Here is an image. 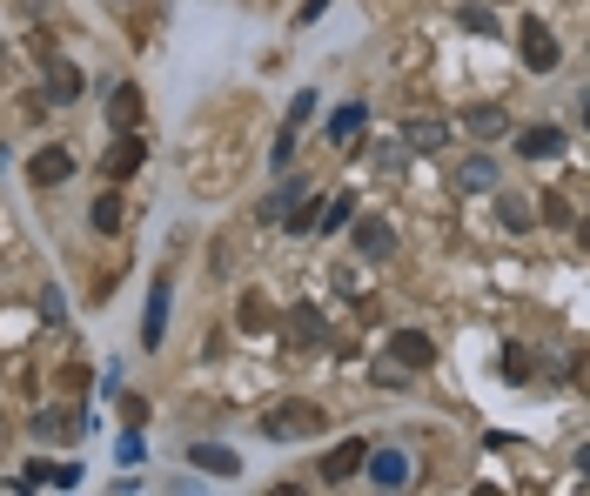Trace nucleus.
Listing matches in <instances>:
<instances>
[{"label": "nucleus", "instance_id": "obj_24", "mask_svg": "<svg viewBox=\"0 0 590 496\" xmlns=\"http://www.w3.org/2000/svg\"><path fill=\"white\" fill-rule=\"evenodd\" d=\"M88 222H94V235H114V228L128 222V208H121V195H114V188L101 195V202H94V215H88Z\"/></svg>", "mask_w": 590, "mask_h": 496}, {"label": "nucleus", "instance_id": "obj_19", "mask_svg": "<svg viewBox=\"0 0 590 496\" xmlns=\"http://www.w3.org/2000/svg\"><path fill=\"white\" fill-rule=\"evenodd\" d=\"M356 222V195H329V202L316 208V228L322 235H336V228H349Z\"/></svg>", "mask_w": 590, "mask_h": 496}, {"label": "nucleus", "instance_id": "obj_2", "mask_svg": "<svg viewBox=\"0 0 590 496\" xmlns=\"http://www.w3.org/2000/svg\"><path fill=\"white\" fill-rule=\"evenodd\" d=\"M363 456H369V436H342L336 450L316 463V476L322 483H349V476H363Z\"/></svg>", "mask_w": 590, "mask_h": 496}, {"label": "nucleus", "instance_id": "obj_3", "mask_svg": "<svg viewBox=\"0 0 590 496\" xmlns=\"http://www.w3.org/2000/svg\"><path fill=\"white\" fill-rule=\"evenodd\" d=\"M517 41H523V68H530V74H550L557 61H564V47H557V34H550L544 21H523Z\"/></svg>", "mask_w": 590, "mask_h": 496}, {"label": "nucleus", "instance_id": "obj_25", "mask_svg": "<svg viewBox=\"0 0 590 496\" xmlns=\"http://www.w3.org/2000/svg\"><path fill=\"white\" fill-rule=\"evenodd\" d=\"M530 376H537V356H530L523 342H510V349H503V383H530Z\"/></svg>", "mask_w": 590, "mask_h": 496}, {"label": "nucleus", "instance_id": "obj_16", "mask_svg": "<svg viewBox=\"0 0 590 496\" xmlns=\"http://www.w3.org/2000/svg\"><path fill=\"white\" fill-rule=\"evenodd\" d=\"M497 222L510 228V235H530V228H537V208H530V195H503V202H497Z\"/></svg>", "mask_w": 590, "mask_h": 496}, {"label": "nucleus", "instance_id": "obj_5", "mask_svg": "<svg viewBox=\"0 0 590 496\" xmlns=\"http://www.w3.org/2000/svg\"><path fill=\"white\" fill-rule=\"evenodd\" d=\"M363 476L376 483V490H403V483H409V456H403V450H376V443H369Z\"/></svg>", "mask_w": 590, "mask_h": 496}, {"label": "nucleus", "instance_id": "obj_22", "mask_svg": "<svg viewBox=\"0 0 590 496\" xmlns=\"http://www.w3.org/2000/svg\"><path fill=\"white\" fill-rule=\"evenodd\" d=\"M188 456H195V470H208V476H235V470H242V456H235V450H215V443H195Z\"/></svg>", "mask_w": 590, "mask_h": 496}, {"label": "nucleus", "instance_id": "obj_18", "mask_svg": "<svg viewBox=\"0 0 590 496\" xmlns=\"http://www.w3.org/2000/svg\"><path fill=\"white\" fill-rule=\"evenodd\" d=\"M27 483H41V490H74L81 470H74V463H27Z\"/></svg>", "mask_w": 590, "mask_h": 496}, {"label": "nucleus", "instance_id": "obj_4", "mask_svg": "<svg viewBox=\"0 0 590 496\" xmlns=\"http://www.w3.org/2000/svg\"><path fill=\"white\" fill-rule=\"evenodd\" d=\"M141 161H148V141H141L135 128H121V135H114V148L101 155V175H108V181H128Z\"/></svg>", "mask_w": 590, "mask_h": 496}, {"label": "nucleus", "instance_id": "obj_6", "mask_svg": "<svg viewBox=\"0 0 590 496\" xmlns=\"http://www.w3.org/2000/svg\"><path fill=\"white\" fill-rule=\"evenodd\" d=\"M309 114H316V94H295V101H289V121H282V135H275V148H269L275 168H289V161H295V135H302V121H309Z\"/></svg>", "mask_w": 590, "mask_h": 496}, {"label": "nucleus", "instance_id": "obj_15", "mask_svg": "<svg viewBox=\"0 0 590 496\" xmlns=\"http://www.w3.org/2000/svg\"><path fill=\"white\" fill-rule=\"evenodd\" d=\"M74 94H81V68H74V61H47V101L68 108Z\"/></svg>", "mask_w": 590, "mask_h": 496}, {"label": "nucleus", "instance_id": "obj_9", "mask_svg": "<svg viewBox=\"0 0 590 496\" xmlns=\"http://www.w3.org/2000/svg\"><path fill=\"white\" fill-rule=\"evenodd\" d=\"M68 175H74L68 148H41V155L27 161V181H34V188H54V181H68Z\"/></svg>", "mask_w": 590, "mask_h": 496}, {"label": "nucleus", "instance_id": "obj_26", "mask_svg": "<svg viewBox=\"0 0 590 496\" xmlns=\"http://www.w3.org/2000/svg\"><path fill=\"white\" fill-rule=\"evenodd\" d=\"M356 135H363V101H349V108L329 121V141H356Z\"/></svg>", "mask_w": 590, "mask_h": 496}, {"label": "nucleus", "instance_id": "obj_14", "mask_svg": "<svg viewBox=\"0 0 590 496\" xmlns=\"http://www.w3.org/2000/svg\"><path fill=\"white\" fill-rule=\"evenodd\" d=\"M456 188H463V195H490V188H497V161H490V155H470L463 168H456Z\"/></svg>", "mask_w": 590, "mask_h": 496}, {"label": "nucleus", "instance_id": "obj_13", "mask_svg": "<svg viewBox=\"0 0 590 496\" xmlns=\"http://www.w3.org/2000/svg\"><path fill=\"white\" fill-rule=\"evenodd\" d=\"M135 121H141V88L135 81L108 88V128H135Z\"/></svg>", "mask_w": 590, "mask_h": 496}, {"label": "nucleus", "instance_id": "obj_7", "mask_svg": "<svg viewBox=\"0 0 590 496\" xmlns=\"http://www.w3.org/2000/svg\"><path fill=\"white\" fill-rule=\"evenodd\" d=\"M168 302H175V289H168V275H155V289H148V316H141V349H161V329H168Z\"/></svg>", "mask_w": 590, "mask_h": 496}, {"label": "nucleus", "instance_id": "obj_12", "mask_svg": "<svg viewBox=\"0 0 590 496\" xmlns=\"http://www.w3.org/2000/svg\"><path fill=\"white\" fill-rule=\"evenodd\" d=\"M517 155H530V161H550V155H564V128H523L517 135Z\"/></svg>", "mask_w": 590, "mask_h": 496}, {"label": "nucleus", "instance_id": "obj_27", "mask_svg": "<svg viewBox=\"0 0 590 496\" xmlns=\"http://www.w3.org/2000/svg\"><path fill=\"white\" fill-rule=\"evenodd\" d=\"M34 429H41V436H74V429H81V416H61V409H47Z\"/></svg>", "mask_w": 590, "mask_h": 496}, {"label": "nucleus", "instance_id": "obj_1", "mask_svg": "<svg viewBox=\"0 0 590 496\" xmlns=\"http://www.w3.org/2000/svg\"><path fill=\"white\" fill-rule=\"evenodd\" d=\"M322 423H329V416H322L316 403H269V409H262V436H269V443H295V436H322Z\"/></svg>", "mask_w": 590, "mask_h": 496}, {"label": "nucleus", "instance_id": "obj_10", "mask_svg": "<svg viewBox=\"0 0 590 496\" xmlns=\"http://www.w3.org/2000/svg\"><path fill=\"white\" fill-rule=\"evenodd\" d=\"M403 141L416 148V155H436V148H450V121H430V114H416L403 128Z\"/></svg>", "mask_w": 590, "mask_h": 496}, {"label": "nucleus", "instance_id": "obj_21", "mask_svg": "<svg viewBox=\"0 0 590 496\" xmlns=\"http://www.w3.org/2000/svg\"><path fill=\"white\" fill-rule=\"evenodd\" d=\"M282 329H289V342H322V316H316V302H295Z\"/></svg>", "mask_w": 590, "mask_h": 496}, {"label": "nucleus", "instance_id": "obj_20", "mask_svg": "<svg viewBox=\"0 0 590 496\" xmlns=\"http://www.w3.org/2000/svg\"><path fill=\"white\" fill-rule=\"evenodd\" d=\"M456 27H463V34H490V41H497V7H490V0H470V7H456Z\"/></svg>", "mask_w": 590, "mask_h": 496}, {"label": "nucleus", "instance_id": "obj_23", "mask_svg": "<svg viewBox=\"0 0 590 496\" xmlns=\"http://www.w3.org/2000/svg\"><path fill=\"white\" fill-rule=\"evenodd\" d=\"M356 248H363V255H389V248H396V228L389 222H356Z\"/></svg>", "mask_w": 590, "mask_h": 496}, {"label": "nucleus", "instance_id": "obj_28", "mask_svg": "<svg viewBox=\"0 0 590 496\" xmlns=\"http://www.w3.org/2000/svg\"><path fill=\"white\" fill-rule=\"evenodd\" d=\"M329 7H336V0H302V7H295V21L309 27V21H316V14H329Z\"/></svg>", "mask_w": 590, "mask_h": 496}, {"label": "nucleus", "instance_id": "obj_29", "mask_svg": "<svg viewBox=\"0 0 590 496\" xmlns=\"http://www.w3.org/2000/svg\"><path fill=\"white\" fill-rule=\"evenodd\" d=\"M0 61H7V41H0Z\"/></svg>", "mask_w": 590, "mask_h": 496}, {"label": "nucleus", "instance_id": "obj_11", "mask_svg": "<svg viewBox=\"0 0 590 496\" xmlns=\"http://www.w3.org/2000/svg\"><path fill=\"white\" fill-rule=\"evenodd\" d=\"M463 128H470L477 141H497L503 128H510V114H503L497 101H477V108H463Z\"/></svg>", "mask_w": 590, "mask_h": 496}, {"label": "nucleus", "instance_id": "obj_8", "mask_svg": "<svg viewBox=\"0 0 590 496\" xmlns=\"http://www.w3.org/2000/svg\"><path fill=\"white\" fill-rule=\"evenodd\" d=\"M389 362H403V369H430L436 342L423 336V329H396V336H389Z\"/></svg>", "mask_w": 590, "mask_h": 496}, {"label": "nucleus", "instance_id": "obj_30", "mask_svg": "<svg viewBox=\"0 0 590 496\" xmlns=\"http://www.w3.org/2000/svg\"><path fill=\"white\" fill-rule=\"evenodd\" d=\"M490 7H503V0H490Z\"/></svg>", "mask_w": 590, "mask_h": 496}, {"label": "nucleus", "instance_id": "obj_17", "mask_svg": "<svg viewBox=\"0 0 590 496\" xmlns=\"http://www.w3.org/2000/svg\"><path fill=\"white\" fill-rule=\"evenodd\" d=\"M235 322H242L249 336H269V329H275V309H269V295H242V309H235Z\"/></svg>", "mask_w": 590, "mask_h": 496}]
</instances>
